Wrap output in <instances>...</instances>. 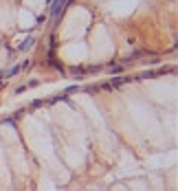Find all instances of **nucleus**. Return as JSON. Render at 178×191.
<instances>
[{
    "instance_id": "nucleus-2",
    "label": "nucleus",
    "mask_w": 178,
    "mask_h": 191,
    "mask_svg": "<svg viewBox=\"0 0 178 191\" xmlns=\"http://www.w3.org/2000/svg\"><path fill=\"white\" fill-rule=\"evenodd\" d=\"M51 59L73 72L160 55L176 42V0H59Z\"/></svg>"
},
{
    "instance_id": "nucleus-1",
    "label": "nucleus",
    "mask_w": 178,
    "mask_h": 191,
    "mask_svg": "<svg viewBox=\"0 0 178 191\" xmlns=\"http://www.w3.org/2000/svg\"><path fill=\"white\" fill-rule=\"evenodd\" d=\"M174 88L141 75L0 121V191H171Z\"/></svg>"
},
{
    "instance_id": "nucleus-3",
    "label": "nucleus",
    "mask_w": 178,
    "mask_h": 191,
    "mask_svg": "<svg viewBox=\"0 0 178 191\" xmlns=\"http://www.w3.org/2000/svg\"><path fill=\"white\" fill-rule=\"evenodd\" d=\"M57 7L59 0H0V83L26 64Z\"/></svg>"
}]
</instances>
